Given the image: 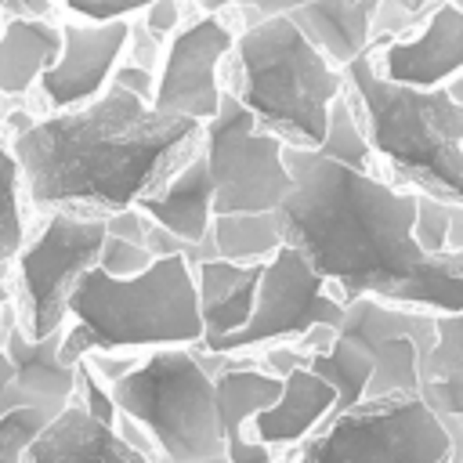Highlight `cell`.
<instances>
[{
    "instance_id": "cell-10",
    "label": "cell",
    "mask_w": 463,
    "mask_h": 463,
    "mask_svg": "<svg viewBox=\"0 0 463 463\" xmlns=\"http://www.w3.org/2000/svg\"><path fill=\"white\" fill-rule=\"evenodd\" d=\"M203 156L213 177V213L279 210L293 192L286 141L260 130L253 112L228 87L217 116L206 119Z\"/></svg>"
},
{
    "instance_id": "cell-35",
    "label": "cell",
    "mask_w": 463,
    "mask_h": 463,
    "mask_svg": "<svg viewBox=\"0 0 463 463\" xmlns=\"http://www.w3.org/2000/svg\"><path fill=\"white\" fill-rule=\"evenodd\" d=\"M148 213H141L137 206H123L116 213H105V232L109 235H119V239H130V242H141L145 246V235H148Z\"/></svg>"
},
{
    "instance_id": "cell-29",
    "label": "cell",
    "mask_w": 463,
    "mask_h": 463,
    "mask_svg": "<svg viewBox=\"0 0 463 463\" xmlns=\"http://www.w3.org/2000/svg\"><path fill=\"white\" fill-rule=\"evenodd\" d=\"M76 402H80L94 420L116 427V420H119V405H116L112 383L90 365V358H80V362H76Z\"/></svg>"
},
{
    "instance_id": "cell-5",
    "label": "cell",
    "mask_w": 463,
    "mask_h": 463,
    "mask_svg": "<svg viewBox=\"0 0 463 463\" xmlns=\"http://www.w3.org/2000/svg\"><path fill=\"white\" fill-rule=\"evenodd\" d=\"M434 344V311L387 304L380 297H351L329 344L304 354V365L333 383L336 405L329 416H340L358 402L420 394V365Z\"/></svg>"
},
{
    "instance_id": "cell-42",
    "label": "cell",
    "mask_w": 463,
    "mask_h": 463,
    "mask_svg": "<svg viewBox=\"0 0 463 463\" xmlns=\"http://www.w3.org/2000/svg\"><path fill=\"white\" fill-rule=\"evenodd\" d=\"M438 463H452V459H438Z\"/></svg>"
},
{
    "instance_id": "cell-23",
    "label": "cell",
    "mask_w": 463,
    "mask_h": 463,
    "mask_svg": "<svg viewBox=\"0 0 463 463\" xmlns=\"http://www.w3.org/2000/svg\"><path fill=\"white\" fill-rule=\"evenodd\" d=\"M134 206L141 213H148L152 221H159L163 228L184 235L188 242H203L210 232V221H213V177H210V163H206L203 148L166 188L141 195Z\"/></svg>"
},
{
    "instance_id": "cell-40",
    "label": "cell",
    "mask_w": 463,
    "mask_h": 463,
    "mask_svg": "<svg viewBox=\"0 0 463 463\" xmlns=\"http://www.w3.org/2000/svg\"><path fill=\"white\" fill-rule=\"evenodd\" d=\"M163 463H174V459H163ZM188 463H232V459H228V452H221V456H210V459H188Z\"/></svg>"
},
{
    "instance_id": "cell-32",
    "label": "cell",
    "mask_w": 463,
    "mask_h": 463,
    "mask_svg": "<svg viewBox=\"0 0 463 463\" xmlns=\"http://www.w3.org/2000/svg\"><path fill=\"white\" fill-rule=\"evenodd\" d=\"M152 0H65V7L87 22H119L130 14H141Z\"/></svg>"
},
{
    "instance_id": "cell-11",
    "label": "cell",
    "mask_w": 463,
    "mask_h": 463,
    "mask_svg": "<svg viewBox=\"0 0 463 463\" xmlns=\"http://www.w3.org/2000/svg\"><path fill=\"white\" fill-rule=\"evenodd\" d=\"M344 322V300L329 293L326 279L311 268V260L282 242L279 253L264 264L253 315L246 326L228 333L224 340L210 344L213 354H242L260 344H293L315 326H340Z\"/></svg>"
},
{
    "instance_id": "cell-4",
    "label": "cell",
    "mask_w": 463,
    "mask_h": 463,
    "mask_svg": "<svg viewBox=\"0 0 463 463\" xmlns=\"http://www.w3.org/2000/svg\"><path fill=\"white\" fill-rule=\"evenodd\" d=\"M347 76L333 65L304 29L286 18H264L235 36V98L253 112L260 130L286 145L318 148L329 109L344 94Z\"/></svg>"
},
{
    "instance_id": "cell-21",
    "label": "cell",
    "mask_w": 463,
    "mask_h": 463,
    "mask_svg": "<svg viewBox=\"0 0 463 463\" xmlns=\"http://www.w3.org/2000/svg\"><path fill=\"white\" fill-rule=\"evenodd\" d=\"M61 54V25L36 14H11L0 29V94L25 98Z\"/></svg>"
},
{
    "instance_id": "cell-43",
    "label": "cell",
    "mask_w": 463,
    "mask_h": 463,
    "mask_svg": "<svg viewBox=\"0 0 463 463\" xmlns=\"http://www.w3.org/2000/svg\"><path fill=\"white\" fill-rule=\"evenodd\" d=\"M456 4H459V7H463V0H456Z\"/></svg>"
},
{
    "instance_id": "cell-44",
    "label": "cell",
    "mask_w": 463,
    "mask_h": 463,
    "mask_svg": "<svg viewBox=\"0 0 463 463\" xmlns=\"http://www.w3.org/2000/svg\"><path fill=\"white\" fill-rule=\"evenodd\" d=\"M0 101H4V94H0Z\"/></svg>"
},
{
    "instance_id": "cell-14",
    "label": "cell",
    "mask_w": 463,
    "mask_h": 463,
    "mask_svg": "<svg viewBox=\"0 0 463 463\" xmlns=\"http://www.w3.org/2000/svg\"><path fill=\"white\" fill-rule=\"evenodd\" d=\"M61 333H65V326L58 333L43 336V340H33L22 329L14 307L7 311L0 344L11 354L14 373H11V383L0 394V412L47 409L51 416H58L76 398V365L61 362Z\"/></svg>"
},
{
    "instance_id": "cell-9",
    "label": "cell",
    "mask_w": 463,
    "mask_h": 463,
    "mask_svg": "<svg viewBox=\"0 0 463 463\" xmlns=\"http://www.w3.org/2000/svg\"><path fill=\"white\" fill-rule=\"evenodd\" d=\"M105 217L51 210L47 224L25 239L11 260V297L18 300V322L33 340L58 333L69 318V300L83 271L101 257Z\"/></svg>"
},
{
    "instance_id": "cell-13",
    "label": "cell",
    "mask_w": 463,
    "mask_h": 463,
    "mask_svg": "<svg viewBox=\"0 0 463 463\" xmlns=\"http://www.w3.org/2000/svg\"><path fill=\"white\" fill-rule=\"evenodd\" d=\"M127 36L130 18L61 25V54L36 83L47 109L65 112L94 101L112 83V72L127 51Z\"/></svg>"
},
{
    "instance_id": "cell-16",
    "label": "cell",
    "mask_w": 463,
    "mask_h": 463,
    "mask_svg": "<svg viewBox=\"0 0 463 463\" xmlns=\"http://www.w3.org/2000/svg\"><path fill=\"white\" fill-rule=\"evenodd\" d=\"M217 398H221V420H224V452L232 463H275V449H268L257 438H246L250 420L275 405L282 394V376L260 365H250L246 358H232L217 373Z\"/></svg>"
},
{
    "instance_id": "cell-15",
    "label": "cell",
    "mask_w": 463,
    "mask_h": 463,
    "mask_svg": "<svg viewBox=\"0 0 463 463\" xmlns=\"http://www.w3.org/2000/svg\"><path fill=\"white\" fill-rule=\"evenodd\" d=\"M376 69L409 87H445L463 72V7L445 0L412 36L376 47Z\"/></svg>"
},
{
    "instance_id": "cell-24",
    "label": "cell",
    "mask_w": 463,
    "mask_h": 463,
    "mask_svg": "<svg viewBox=\"0 0 463 463\" xmlns=\"http://www.w3.org/2000/svg\"><path fill=\"white\" fill-rule=\"evenodd\" d=\"M213 253L239 264H268L282 246L279 210H235L210 221Z\"/></svg>"
},
{
    "instance_id": "cell-3",
    "label": "cell",
    "mask_w": 463,
    "mask_h": 463,
    "mask_svg": "<svg viewBox=\"0 0 463 463\" xmlns=\"http://www.w3.org/2000/svg\"><path fill=\"white\" fill-rule=\"evenodd\" d=\"M344 76L369 148L394 181L463 203V109L452 94L387 80L376 69V43L347 61Z\"/></svg>"
},
{
    "instance_id": "cell-19",
    "label": "cell",
    "mask_w": 463,
    "mask_h": 463,
    "mask_svg": "<svg viewBox=\"0 0 463 463\" xmlns=\"http://www.w3.org/2000/svg\"><path fill=\"white\" fill-rule=\"evenodd\" d=\"M195 268V293H199V315H203V347L224 340L246 318L253 315L257 286L264 275V264H239L224 257H210L192 264Z\"/></svg>"
},
{
    "instance_id": "cell-6",
    "label": "cell",
    "mask_w": 463,
    "mask_h": 463,
    "mask_svg": "<svg viewBox=\"0 0 463 463\" xmlns=\"http://www.w3.org/2000/svg\"><path fill=\"white\" fill-rule=\"evenodd\" d=\"M69 318H76L94 351L177 347L203 340L195 268L188 257H156L148 271L116 279L98 264L72 289Z\"/></svg>"
},
{
    "instance_id": "cell-1",
    "label": "cell",
    "mask_w": 463,
    "mask_h": 463,
    "mask_svg": "<svg viewBox=\"0 0 463 463\" xmlns=\"http://www.w3.org/2000/svg\"><path fill=\"white\" fill-rule=\"evenodd\" d=\"M293 192L279 206L282 242L336 286L340 300L380 297L434 315L463 311V253H427L412 239L416 188L347 166L322 148L286 145Z\"/></svg>"
},
{
    "instance_id": "cell-25",
    "label": "cell",
    "mask_w": 463,
    "mask_h": 463,
    "mask_svg": "<svg viewBox=\"0 0 463 463\" xmlns=\"http://www.w3.org/2000/svg\"><path fill=\"white\" fill-rule=\"evenodd\" d=\"M25 177L14 156L7 127H0V264H11L25 246V213H22Z\"/></svg>"
},
{
    "instance_id": "cell-20",
    "label": "cell",
    "mask_w": 463,
    "mask_h": 463,
    "mask_svg": "<svg viewBox=\"0 0 463 463\" xmlns=\"http://www.w3.org/2000/svg\"><path fill=\"white\" fill-rule=\"evenodd\" d=\"M420 398L452 438V463H463V311L438 315V344L420 365Z\"/></svg>"
},
{
    "instance_id": "cell-26",
    "label": "cell",
    "mask_w": 463,
    "mask_h": 463,
    "mask_svg": "<svg viewBox=\"0 0 463 463\" xmlns=\"http://www.w3.org/2000/svg\"><path fill=\"white\" fill-rule=\"evenodd\" d=\"M318 148H322L326 156L347 163V166L373 170V159H376V156H373V148H369V137H365V130H362V123H358V116H354V105H351L347 90L333 101L329 123H326V137H322Z\"/></svg>"
},
{
    "instance_id": "cell-41",
    "label": "cell",
    "mask_w": 463,
    "mask_h": 463,
    "mask_svg": "<svg viewBox=\"0 0 463 463\" xmlns=\"http://www.w3.org/2000/svg\"><path fill=\"white\" fill-rule=\"evenodd\" d=\"M188 4H195V7H199V11H203V4H206V0H188Z\"/></svg>"
},
{
    "instance_id": "cell-34",
    "label": "cell",
    "mask_w": 463,
    "mask_h": 463,
    "mask_svg": "<svg viewBox=\"0 0 463 463\" xmlns=\"http://www.w3.org/2000/svg\"><path fill=\"white\" fill-rule=\"evenodd\" d=\"M112 83L116 87H123V90H130V94H137L141 101H156V72L152 69H145V65H134V61H119L116 65V72H112Z\"/></svg>"
},
{
    "instance_id": "cell-28",
    "label": "cell",
    "mask_w": 463,
    "mask_h": 463,
    "mask_svg": "<svg viewBox=\"0 0 463 463\" xmlns=\"http://www.w3.org/2000/svg\"><path fill=\"white\" fill-rule=\"evenodd\" d=\"M456 203L438 199L430 192H416V221H412V239L427 253H445L449 250V224H452Z\"/></svg>"
},
{
    "instance_id": "cell-37",
    "label": "cell",
    "mask_w": 463,
    "mask_h": 463,
    "mask_svg": "<svg viewBox=\"0 0 463 463\" xmlns=\"http://www.w3.org/2000/svg\"><path fill=\"white\" fill-rule=\"evenodd\" d=\"M11 307H14V297H11V264H0V333H4V318H7Z\"/></svg>"
},
{
    "instance_id": "cell-17",
    "label": "cell",
    "mask_w": 463,
    "mask_h": 463,
    "mask_svg": "<svg viewBox=\"0 0 463 463\" xmlns=\"http://www.w3.org/2000/svg\"><path fill=\"white\" fill-rule=\"evenodd\" d=\"M25 463H156L116 434V427L94 420L76 398L33 438Z\"/></svg>"
},
{
    "instance_id": "cell-8",
    "label": "cell",
    "mask_w": 463,
    "mask_h": 463,
    "mask_svg": "<svg viewBox=\"0 0 463 463\" xmlns=\"http://www.w3.org/2000/svg\"><path fill=\"white\" fill-rule=\"evenodd\" d=\"M449 456L452 438L434 409L420 394H394L322 420L293 463H438Z\"/></svg>"
},
{
    "instance_id": "cell-31",
    "label": "cell",
    "mask_w": 463,
    "mask_h": 463,
    "mask_svg": "<svg viewBox=\"0 0 463 463\" xmlns=\"http://www.w3.org/2000/svg\"><path fill=\"white\" fill-rule=\"evenodd\" d=\"M123 54H127V61L159 72L163 54H166V43H163V36L152 33V29L145 25V18H141V22H130V36H127V51H123Z\"/></svg>"
},
{
    "instance_id": "cell-39",
    "label": "cell",
    "mask_w": 463,
    "mask_h": 463,
    "mask_svg": "<svg viewBox=\"0 0 463 463\" xmlns=\"http://www.w3.org/2000/svg\"><path fill=\"white\" fill-rule=\"evenodd\" d=\"M445 90H449V94H452V101L463 109V72H459V76H452V80L445 83Z\"/></svg>"
},
{
    "instance_id": "cell-12",
    "label": "cell",
    "mask_w": 463,
    "mask_h": 463,
    "mask_svg": "<svg viewBox=\"0 0 463 463\" xmlns=\"http://www.w3.org/2000/svg\"><path fill=\"white\" fill-rule=\"evenodd\" d=\"M235 36L239 33H232L228 14L221 11H199L188 18L166 43L152 109L192 116L199 123L213 119L224 98V80L217 69L235 51Z\"/></svg>"
},
{
    "instance_id": "cell-2",
    "label": "cell",
    "mask_w": 463,
    "mask_h": 463,
    "mask_svg": "<svg viewBox=\"0 0 463 463\" xmlns=\"http://www.w3.org/2000/svg\"><path fill=\"white\" fill-rule=\"evenodd\" d=\"M206 123L109 83L94 101L36 116L11 137L36 210L116 213L166 188L203 148Z\"/></svg>"
},
{
    "instance_id": "cell-30",
    "label": "cell",
    "mask_w": 463,
    "mask_h": 463,
    "mask_svg": "<svg viewBox=\"0 0 463 463\" xmlns=\"http://www.w3.org/2000/svg\"><path fill=\"white\" fill-rule=\"evenodd\" d=\"M156 260V253L141 242H130V239H119V235H109L105 232V242H101V257H98V268L116 275V279H134L141 271H148Z\"/></svg>"
},
{
    "instance_id": "cell-18",
    "label": "cell",
    "mask_w": 463,
    "mask_h": 463,
    "mask_svg": "<svg viewBox=\"0 0 463 463\" xmlns=\"http://www.w3.org/2000/svg\"><path fill=\"white\" fill-rule=\"evenodd\" d=\"M336 405V391L326 376H318L307 365H293L282 376V394L275 405L260 409L250 420V434L264 441L268 449L300 445Z\"/></svg>"
},
{
    "instance_id": "cell-36",
    "label": "cell",
    "mask_w": 463,
    "mask_h": 463,
    "mask_svg": "<svg viewBox=\"0 0 463 463\" xmlns=\"http://www.w3.org/2000/svg\"><path fill=\"white\" fill-rule=\"evenodd\" d=\"M0 11L4 14H36V18H47L51 14V0H0Z\"/></svg>"
},
{
    "instance_id": "cell-7",
    "label": "cell",
    "mask_w": 463,
    "mask_h": 463,
    "mask_svg": "<svg viewBox=\"0 0 463 463\" xmlns=\"http://www.w3.org/2000/svg\"><path fill=\"white\" fill-rule=\"evenodd\" d=\"M112 394L156 438L163 459L188 463L224 452L217 376L195 344L152 347L127 376L112 380Z\"/></svg>"
},
{
    "instance_id": "cell-38",
    "label": "cell",
    "mask_w": 463,
    "mask_h": 463,
    "mask_svg": "<svg viewBox=\"0 0 463 463\" xmlns=\"http://www.w3.org/2000/svg\"><path fill=\"white\" fill-rule=\"evenodd\" d=\"M449 250L463 253V203H456V210H452V224H449Z\"/></svg>"
},
{
    "instance_id": "cell-27",
    "label": "cell",
    "mask_w": 463,
    "mask_h": 463,
    "mask_svg": "<svg viewBox=\"0 0 463 463\" xmlns=\"http://www.w3.org/2000/svg\"><path fill=\"white\" fill-rule=\"evenodd\" d=\"M47 409H11L0 412V463H25V449L51 423Z\"/></svg>"
},
{
    "instance_id": "cell-22",
    "label": "cell",
    "mask_w": 463,
    "mask_h": 463,
    "mask_svg": "<svg viewBox=\"0 0 463 463\" xmlns=\"http://www.w3.org/2000/svg\"><path fill=\"white\" fill-rule=\"evenodd\" d=\"M380 0H311L297 11H289L286 18H293L304 36L333 61V65H347L354 61L362 51L373 47V14H376Z\"/></svg>"
},
{
    "instance_id": "cell-33",
    "label": "cell",
    "mask_w": 463,
    "mask_h": 463,
    "mask_svg": "<svg viewBox=\"0 0 463 463\" xmlns=\"http://www.w3.org/2000/svg\"><path fill=\"white\" fill-rule=\"evenodd\" d=\"M184 7H188V0H152L141 11V18H145V25L152 33H159L163 40H170L184 25Z\"/></svg>"
}]
</instances>
